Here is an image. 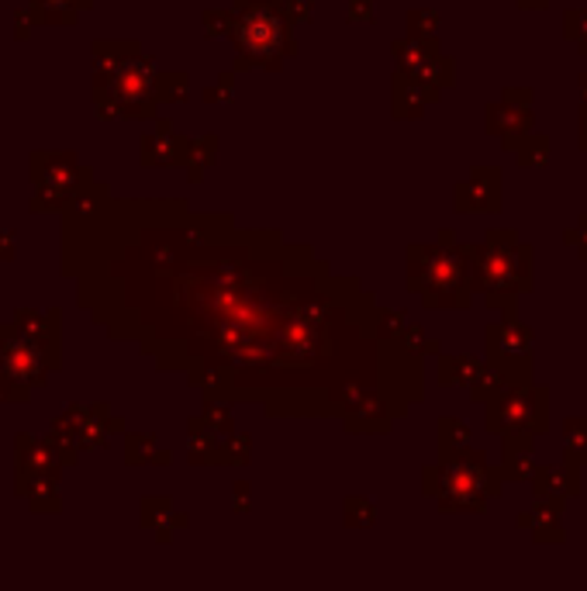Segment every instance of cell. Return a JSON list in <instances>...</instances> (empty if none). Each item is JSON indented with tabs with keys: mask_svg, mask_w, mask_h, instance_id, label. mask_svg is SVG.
<instances>
[{
	"mask_svg": "<svg viewBox=\"0 0 587 591\" xmlns=\"http://www.w3.org/2000/svg\"><path fill=\"white\" fill-rule=\"evenodd\" d=\"M522 529L533 532V540L536 543H553L560 546L566 540V532H563V523H560V508L553 505H546V502H536L528 512H522V516L515 519Z\"/></svg>",
	"mask_w": 587,
	"mask_h": 591,
	"instance_id": "13",
	"label": "cell"
},
{
	"mask_svg": "<svg viewBox=\"0 0 587 591\" xmlns=\"http://www.w3.org/2000/svg\"><path fill=\"white\" fill-rule=\"evenodd\" d=\"M563 440H566V450H563V464L571 467H587V415H574L563 423Z\"/></svg>",
	"mask_w": 587,
	"mask_h": 591,
	"instance_id": "14",
	"label": "cell"
},
{
	"mask_svg": "<svg viewBox=\"0 0 587 591\" xmlns=\"http://www.w3.org/2000/svg\"><path fill=\"white\" fill-rule=\"evenodd\" d=\"M536 436L528 432H505L501 436V478L505 481H528V474L536 467Z\"/></svg>",
	"mask_w": 587,
	"mask_h": 591,
	"instance_id": "11",
	"label": "cell"
},
{
	"mask_svg": "<svg viewBox=\"0 0 587 591\" xmlns=\"http://www.w3.org/2000/svg\"><path fill=\"white\" fill-rule=\"evenodd\" d=\"M563 35L574 42L580 55H587V8H566L563 11Z\"/></svg>",
	"mask_w": 587,
	"mask_h": 591,
	"instance_id": "18",
	"label": "cell"
},
{
	"mask_svg": "<svg viewBox=\"0 0 587 591\" xmlns=\"http://www.w3.org/2000/svg\"><path fill=\"white\" fill-rule=\"evenodd\" d=\"M115 250V246H111ZM118 253L145 263L149 277L166 280L153 288L142 280L111 277V284L166 291V304H145L111 315L122 326L139 318L136 332L145 350L187 353L174 364L191 370L194 380H218L221 394L245 402H283L291 412H339L332 388L321 370L335 367L339 350L384 342L387 312H377L373 301L326 274L308 280V288L270 284L242 260V288H235V263L197 256H177L163 236L153 242H122ZM401 322V318H391Z\"/></svg>",
	"mask_w": 587,
	"mask_h": 591,
	"instance_id": "1",
	"label": "cell"
},
{
	"mask_svg": "<svg viewBox=\"0 0 587 591\" xmlns=\"http://www.w3.org/2000/svg\"><path fill=\"white\" fill-rule=\"evenodd\" d=\"M536 502H546L563 512V505L580 494V467L571 464H536L528 474Z\"/></svg>",
	"mask_w": 587,
	"mask_h": 591,
	"instance_id": "9",
	"label": "cell"
},
{
	"mask_svg": "<svg viewBox=\"0 0 587 591\" xmlns=\"http://www.w3.org/2000/svg\"><path fill=\"white\" fill-rule=\"evenodd\" d=\"M470 256V288L487 298V309L501 318H519V294L533 291L536 250L519 242L515 228H490L477 246H463Z\"/></svg>",
	"mask_w": 587,
	"mask_h": 591,
	"instance_id": "2",
	"label": "cell"
},
{
	"mask_svg": "<svg viewBox=\"0 0 587 591\" xmlns=\"http://www.w3.org/2000/svg\"><path fill=\"white\" fill-rule=\"evenodd\" d=\"M515 160H519V166H525V169H539V166H546L549 163V136H539V131H525V136L515 142Z\"/></svg>",
	"mask_w": 587,
	"mask_h": 591,
	"instance_id": "15",
	"label": "cell"
},
{
	"mask_svg": "<svg viewBox=\"0 0 587 591\" xmlns=\"http://www.w3.org/2000/svg\"><path fill=\"white\" fill-rule=\"evenodd\" d=\"M501 101H505V104L528 108V104L536 101V90H533V87H505V90H501Z\"/></svg>",
	"mask_w": 587,
	"mask_h": 591,
	"instance_id": "20",
	"label": "cell"
},
{
	"mask_svg": "<svg viewBox=\"0 0 587 591\" xmlns=\"http://www.w3.org/2000/svg\"><path fill=\"white\" fill-rule=\"evenodd\" d=\"M563 242H566V246H574V250L580 253V260L587 263V225L566 228V232H563Z\"/></svg>",
	"mask_w": 587,
	"mask_h": 591,
	"instance_id": "21",
	"label": "cell"
},
{
	"mask_svg": "<svg viewBox=\"0 0 587 591\" xmlns=\"http://www.w3.org/2000/svg\"><path fill=\"white\" fill-rule=\"evenodd\" d=\"M577 84H580V101H587V73L577 76Z\"/></svg>",
	"mask_w": 587,
	"mask_h": 591,
	"instance_id": "25",
	"label": "cell"
},
{
	"mask_svg": "<svg viewBox=\"0 0 587 591\" xmlns=\"http://www.w3.org/2000/svg\"><path fill=\"white\" fill-rule=\"evenodd\" d=\"M435 22H439V17H435L432 11H414L411 14V32H414V38H419L422 28H435Z\"/></svg>",
	"mask_w": 587,
	"mask_h": 591,
	"instance_id": "22",
	"label": "cell"
},
{
	"mask_svg": "<svg viewBox=\"0 0 587 591\" xmlns=\"http://www.w3.org/2000/svg\"><path fill=\"white\" fill-rule=\"evenodd\" d=\"M533 329L522 326L519 318H501L490 322L484 329V347H487V367L501 370V377L508 385H528L533 380Z\"/></svg>",
	"mask_w": 587,
	"mask_h": 591,
	"instance_id": "6",
	"label": "cell"
},
{
	"mask_svg": "<svg viewBox=\"0 0 587 591\" xmlns=\"http://www.w3.org/2000/svg\"><path fill=\"white\" fill-rule=\"evenodd\" d=\"M501 491V467H490L481 450H443V464L425 467V494H439L443 512H484Z\"/></svg>",
	"mask_w": 587,
	"mask_h": 591,
	"instance_id": "4",
	"label": "cell"
},
{
	"mask_svg": "<svg viewBox=\"0 0 587 591\" xmlns=\"http://www.w3.org/2000/svg\"><path fill=\"white\" fill-rule=\"evenodd\" d=\"M457 212L467 215L501 212V166H473L470 180L457 184Z\"/></svg>",
	"mask_w": 587,
	"mask_h": 591,
	"instance_id": "8",
	"label": "cell"
},
{
	"mask_svg": "<svg viewBox=\"0 0 587 591\" xmlns=\"http://www.w3.org/2000/svg\"><path fill=\"white\" fill-rule=\"evenodd\" d=\"M484 128L490 131V136H501V146L511 152L515 149V142L525 136V131H533V111L528 108H519V104H487L484 111Z\"/></svg>",
	"mask_w": 587,
	"mask_h": 591,
	"instance_id": "10",
	"label": "cell"
},
{
	"mask_svg": "<svg viewBox=\"0 0 587 591\" xmlns=\"http://www.w3.org/2000/svg\"><path fill=\"white\" fill-rule=\"evenodd\" d=\"M439 436H443V450H457L470 443V429L460 418H443L439 423Z\"/></svg>",
	"mask_w": 587,
	"mask_h": 591,
	"instance_id": "19",
	"label": "cell"
},
{
	"mask_svg": "<svg viewBox=\"0 0 587 591\" xmlns=\"http://www.w3.org/2000/svg\"><path fill=\"white\" fill-rule=\"evenodd\" d=\"M470 402H477V405H484V402H490L495 394H501L505 388H508V380L501 377V370H495V367H481L477 370V377L470 380Z\"/></svg>",
	"mask_w": 587,
	"mask_h": 591,
	"instance_id": "17",
	"label": "cell"
},
{
	"mask_svg": "<svg viewBox=\"0 0 587 591\" xmlns=\"http://www.w3.org/2000/svg\"><path fill=\"white\" fill-rule=\"evenodd\" d=\"M235 46L242 52V63L273 66L283 55V46H288V25L273 14L270 4L253 0L235 22Z\"/></svg>",
	"mask_w": 587,
	"mask_h": 591,
	"instance_id": "7",
	"label": "cell"
},
{
	"mask_svg": "<svg viewBox=\"0 0 587 591\" xmlns=\"http://www.w3.org/2000/svg\"><path fill=\"white\" fill-rule=\"evenodd\" d=\"M439 380L446 388L452 385H470L473 377H477V370L484 367L477 356H443V364H439Z\"/></svg>",
	"mask_w": 587,
	"mask_h": 591,
	"instance_id": "16",
	"label": "cell"
},
{
	"mask_svg": "<svg viewBox=\"0 0 587 591\" xmlns=\"http://www.w3.org/2000/svg\"><path fill=\"white\" fill-rule=\"evenodd\" d=\"M408 256V284L429 309H470V256L449 228H443L435 246H411Z\"/></svg>",
	"mask_w": 587,
	"mask_h": 591,
	"instance_id": "3",
	"label": "cell"
},
{
	"mask_svg": "<svg viewBox=\"0 0 587 591\" xmlns=\"http://www.w3.org/2000/svg\"><path fill=\"white\" fill-rule=\"evenodd\" d=\"M577 118H580V136H577V142L587 152V101H580V114H577Z\"/></svg>",
	"mask_w": 587,
	"mask_h": 591,
	"instance_id": "23",
	"label": "cell"
},
{
	"mask_svg": "<svg viewBox=\"0 0 587 591\" xmlns=\"http://www.w3.org/2000/svg\"><path fill=\"white\" fill-rule=\"evenodd\" d=\"M487 432L505 436V432H528V436H546L549 432V388L546 385H508L501 394L487 402L484 412Z\"/></svg>",
	"mask_w": 587,
	"mask_h": 591,
	"instance_id": "5",
	"label": "cell"
},
{
	"mask_svg": "<svg viewBox=\"0 0 587 591\" xmlns=\"http://www.w3.org/2000/svg\"><path fill=\"white\" fill-rule=\"evenodd\" d=\"M519 4H522L525 11H543V8L549 4V0H519Z\"/></svg>",
	"mask_w": 587,
	"mask_h": 591,
	"instance_id": "24",
	"label": "cell"
},
{
	"mask_svg": "<svg viewBox=\"0 0 587 591\" xmlns=\"http://www.w3.org/2000/svg\"><path fill=\"white\" fill-rule=\"evenodd\" d=\"M118 84L111 98H118V111H142V101L149 98V80H153V66L149 60H131V63H118Z\"/></svg>",
	"mask_w": 587,
	"mask_h": 591,
	"instance_id": "12",
	"label": "cell"
}]
</instances>
